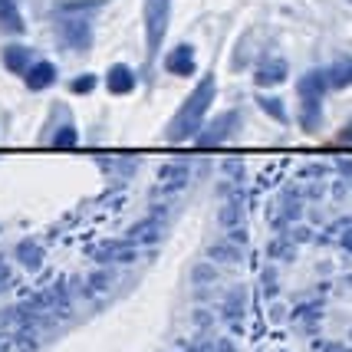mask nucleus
Returning a JSON list of instances; mask_svg holds the SVG:
<instances>
[{"label": "nucleus", "instance_id": "nucleus-1", "mask_svg": "<svg viewBox=\"0 0 352 352\" xmlns=\"http://www.w3.org/2000/svg\"><path fill=\"white\" fill-rule=\"evenodd\" d=\"M211 102H214V79L204 76L198 89L188 96V102L182 106V112L175 116V122H171V129H168L171 142H184V138L195 135V129H201V122H204V112L211 109Z\"/></svg>", "mask_w": 352, "mask_h": 352}, {"label": "nucleus", "instance_id": "nucleus-4", "mask_svg": "<svg viewBox=\"0 0 352 352\" xmlns=\"http://www.w3.org/2000/svg\"><path fill=\"white\" fill-rule=\"evenodd\" d=\"M165 69L175 73V76H191V73H195V50L188 43L175 46L168 53V60H165Z\"/></svg>", "mask_w": 352, "mask_h": 352}, {"label": "nucleus", "instance_id": "nucleus-8", "mask_svg": "<svg viewBox=\"0 0 352 352\" xmlns=\"http://www.w3.org/2000/svg\"><path fill=\"white\" fill-rule=\"evenodd\" d=\"M326 79H329V89H346L352 86V60H342L336 66L326 69Z\"/></svg>", "mask_w": 352, "mask_h": 352}, {"label": "nucleus", "instance_id": "nucleus-13", "mask_svg": "<svg viewBox=\"0 0 352 352\" xmlns=\"http://www.w3.org/2000/svg\"><path fill=\"white\" fill-rule=\"evenodd\" d=\"M56 145H76V132L73 129H63L60 135H56Z\"/></svg>", "mask_w": 352, "mask_h": 352}, {"label": "nucleus", "instance_id": "nucleus-7", "mask_svg": "<svg viewBox=\"0 0 352 352\" xmlns=\"http://www.w3.org/2000/svg\"><path fill=\"white\" fill-rule=\"evenodd\" d=\"M254 79H257V86H276V82L287 79V63H263Z\"/></svg>", "mask_w": 352, "mask_h": 352}, {"label": "nucleus", "instance_id": "nucleus-2", "mask_svg": "<svg viewBox=\"0 0 352 352\" xmlns=\"http://www.w3.org/2000/svg\"><path fill=\"white\" fill-rule=\"evenodd\" d=\"M329 92V79H326V69H313L300 79V99H303V125L307 129H316L320 125V106L322 96Z\"/></svg>", "mask_w": 352, "mask_h": 352}, {"label": "nucleus", "instance_id": "nucleus-11", "mask_svg": "<svg viewBox=\"0 0 352 352\" xmlns=\"http://www.w3.org/2000/svg\"><path fill=\"white\" fill-rule=\"evenodd\" d=\"M0 27H3V30H14V33L23 30V23H20V14H16L14 0H0Z\"/></svg>", "mask_w": 352, "mask_h": 352}, {"label": "nucleus", "instance_id": "nucleus-14", "mask_svg": "<svg viewBox=\"0 0 352 352\" xmlns=\"http://www.w3.org/2000/svg\"><path fill=\"white\" fill-rule=\"evenodd\" d=\"M92 86H96V76H82V79H76V82H73V89H76V92H89Z\"/></svg>", "mask_w": 352, "mask_h": 352}, {"label": "nucleus", "instance_id": "nucleus-6", "mask_svg": "<svg viewBox=\"0 0 352 352\" xmlns=\"http://www.w3.org/2000/svg\"><path fill=\"white\" fill-rule=\"evenodd\" d=\"M3 66L14 73H27L30 69V50L27 46H7L3 50Z\"/></svg>", "mask_w": 352, "mask_h": 352}, {"label": "nucleus", "instance_id": "nucleus-5", "mask_svg": "<svg viewBox=\"0 0 352 352\" xmlns=\"http://www.w3.org/2000/svg\"><path fill=\"white\" fill-rule=\"evenodd\" d=\"M53 82H56V66L53 63H33L27 69V86L30 89H46Z\"/></svg>", "mask_w": 352, "mask_h": 352}, {"label": "nucleus", "instance_id": "nucleus-9", "mask_svg": "<svg viewBox=\"0 0 352 352\" xmlns=\"http://www.w3.org/2000/svg\"><path fill=\"white\" fill-rule=\"evenodd\" d=\"M230 125H237V116H224V119H217L211 129L214 132H204V135H198L201 145H217V142H224V138L230 135Z\"/></svg>", "mask_w": 352, "mask_h": 352}, {"label": "nucleus", "instance_id": "nucleus-3", "mask_svg": "<svg viewBox=\"0 0 352 352\" xmlns=\"http://www.w3.org/2000/svg\"><path fill=\"white\" fill-rule=\"evenodd\" d=\"M171 20V0H145V36H148V56L162 50L165 30Z\"/></svg>", "mask_w": 352, "mask_h": 352}, {"label": "nucleus", "instance_id": "nucleus-12", "mask_svg": "<svg viewBox=\"0 0 352 352\" xmlns=\"http://www.w3.org/2000/svg\"><path fill=\"white\" fill-rule=\"evenodd\" d=\"M261 109L267 112V116H274L276 122H287V109L280 106V99H274V96H263V99H261Z\"/></svg>", "mask_w": 352, "mask_h": 352}, {"label": "nucleus", "instance_id": "nucleus-10", "mask_svg": "<svg viewBox=\"0 0 352 352\" xmlns=\"http://www.w3.org/2000/svg\"><path fill=\"white\" fill-rule=\"evenodd\" d=\"M132 86H135V76H132L129 66H112L109 69V89L112 92H132Z\"/></svg>", "mask_w": 352, "mask_h": 352}]
</instances>
